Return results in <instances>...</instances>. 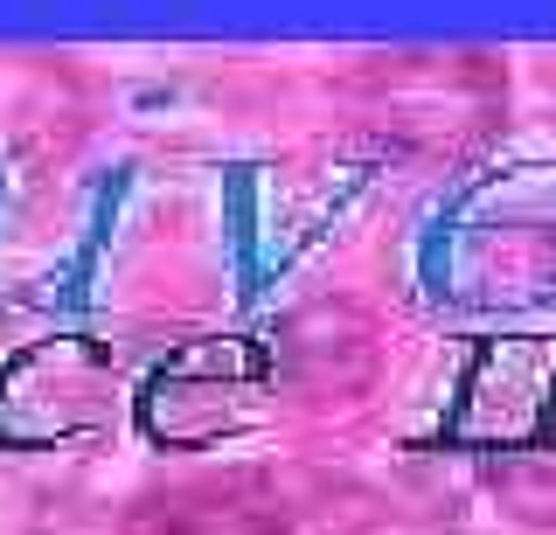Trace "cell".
Returning <instances> with one entry per match:
<instances>
[{
    "label": "cell",
    "instance_id": "6da1fadb",
    "mask_svg": "<svg viewBox=\"0 0 556 535\" xmlns=\"http://www.w3.org/2000/svg\"><path fill=\"white\" fill-rule=\"evenodd\" d=\"M271 383V348L251 334L181 341L139 390V431L167 453H202L251 424L257 390Z\"/></svg>",
    "mask_w": 556,
    "mask_h": 535
},
{
    "label": "cell",
    "instance_id": "7a4b0ae2",
    "mask_svg": "<svg viewBox=\"0 0 556 535\" xmlns=\"http://www.w3.org/2000/svg\"><path fill=\"white\" fill-rule=\"evenodd\" d=\"M118 361L104 341H42L0 369V438L8 445H63L112 418Z\"/></svg>",
    "mask_w": 556,
    "mask_h": 535
},
{
    "label": "cell",
    "instance_id": "3957f363",
    "mask_svg": "<svg viewBox=\"0 0 556 535\" xmlns=\"http://www.w3.org/2000/svg\"><path fill=\"white\" fill-rule=\"evenodd\" d=\"M549 431H556V334L486 341L459 383L445 438L480 445V453H521V445H543Z\"/></svg>",
    "mask_w": 556,
    "mask_h": 535
},
{
    "label": "cell",
    "instance_id": "277c9868",
    "mask_svg": "<svg viewBox=\"0 0 556 535\" xmlns=\"http://www.w3.org/2000/svg\"><path fill=\"white\" fill-rule=\"evenodd\" d=\"M126 535H292V514L271 480L223 473V480H195V487L139 500Z\"/></svg>",
    "mask_w": 556,
    "mask_h": 535
}]
</instances>
